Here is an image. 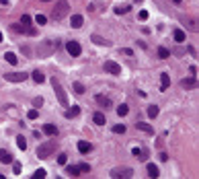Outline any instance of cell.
Wrapping results in <instances>:
<instances>
[{
  "label": "cell",
  "mask_w": 199,
  "mask_h": 179,
  "mask_svg": "<svg viewBox=\"0 0 199 179\" xmlns=\"http://www.w3.org/2000/svg\"><path fill=\"white\" fill-rule=\"evenodd\" d=\"M70 10V4L66 2V0H58V4L54 6V10H51V19L54 21H62L66 15H68Z\"/></svg>",
  "instance_id": "1"
},
{
  "label": "cell",
  "mask_w": 199,
  "mask_h": 179,
  "mask_svg": "<svg viewBox=\"0 0 199 179\" xmlns=\"http://www.w3.org/2000/svg\"><path fill=\"white\" fill-rule=\"evenodd\" d=\"M55 148H58L55 142H41L39 148H37V159H50L55 152Z\"/></svg>",
  "instance_id": "2"
},
{
  "label": "cell",
  "mask_w": 199,
  "mask_h": 179,
  "mask_svg": "<svg viewBox=\"0 0 199 179\" xmlns=\"http://www.w3.org/2000/svg\"><path fill=\"white\" fill-rule=\"evenodd\" d=\"M109 177L111 179H131L134 177V169H130V167H115V169H111Z\"/></svg>",
  "instance_id": "3"
},
{
  "label": "cell",
  "mask_w": 199,
  "mask_h": 179,
  "mask_svg": "<svg viewBox=\"0 0 199 179\" xmlns=\"http://www.w3.org/2000/svg\"><path fill=\"white\" fill-rule=\"evenodd\" d=\"M50 82H51V87H54V91H55V97H58V101H60V105H68V97H66V93H64V89H62V85H60V80L55 78V76H51L50 78Z\"/></svg>",
  "instance_id": "4"
},
{
  "label": "cell",
  "mask_w": 199,
  "mask_h": 179,
  "mask_svg": "<svg viewBox=\"0 0 199 179\" xmlns=\"http://www.w3.org/2000/svg\"><path fill=\"white\" fill-rule=\"evenodd\" d=\"M4 78L8 82H23V80L29 78V74L27 72H8V74H4Z\"/></svg>",
  "instance_id": "5"
},
{
  "label": "cell",
  "mask_w": 199,
  "mask_h": 179,
  "mask_svg": "<svg viewBox=\"0 0 199 179\" xmlns=\"http://www.w3.org/2000/svg\"><path fill=\"white\" fill-rule=\"evenodd\" d=\"M66 50H68V54L72 56V58H78L80 52H82V47H80L78 41H68V43H66Z\"/></svg>",
  "instance_id": "6"
},
{
  "label": "cell",
  "mask_w": 199,
  "mask_h": 179,
  "mask_svg": "<svg viewBox=\"0 0 199 179\" xmlns=\"http://www.w3.org/2000/svg\"><path fill=\"white\" fill-rule=\"evenodd\" d=\"M181 23H183L185 27L189 31H197V19H193V17L189 15H181Z\"/></svg>",
  "instance_id": "7"
},
{
  "label": "cell",
  "mask_w": 199,
  "mask_h": 179,
  "mask_svg": "<svg viewBox=\"0 0 199 179\" xmlns=\"http://www.w3.org/2000/svg\"><path fill=\"white\" fill-rule=\"evenodd\" d=\"M181 87L187 89V91L197 89V76H187V78H183V80H181Z\"/></svg>",
  "instance_id": "8"
},
{
  "label": "cell",
  "mask_w": 199,
  "mask_h": 179,
  "mask_svg": "<svg viewBox=\"0 0 199 179\" xmlns=\"http://www.w3.org/2000/svg\"><path fill=\"white\" fill-rule=\"evenodd\" d=\"M105 70H107L109 74H119L121 66L117 64V62H113V60H107V62H105Z\"/></svg>",
  "instance_id": "9"
},
{
  "label": "cell",
  "mask_w": 199,
  "mask_h": 179,
  "mask_svg": "<svg viewBox=\"0 0 199 179\" xmlns=\"http://www.w3.org/2000/svg\"><path fill=\"white\" fill-rule=\"evenodd\" d=\"M95 101L99 103V107H103V109H111V107H113L111 99H109V97H105V95H97Z\"/></svg>",
  "instance_id": "10"
},
{
  "label": "cell",
  "mask_w": 199,
  "mask_h": 179,
  "mask_svg": "<svg viewBox=\"0 0 199 179\" xmlns=\"http://www.w3.org/2000/svg\"><path fill=\"white\" fill-rule=\"evenodd\" d=\"M0 163H4V165H10V163H12V154H10L8 150L0 148Z\"/></svg>",
  "instance_id": "11"
},
{
  "label": "cell",
  "mask_w": 199,
  "mask_h": 179,
  "mask_svg": "<svg viewBox=\"0 0 199 179\" xmlns=\"http://www.w3.org/2000/svg\"><path fill=\"white\" fill-rule=\"evenodd\" d=\"M82 23H84L82 15H72V19H70V25L74 27V29H80V27H82Z\"/></svg>",
  "instance_id": "12"
},
{
  "label": "cell",
  "mask_w": 199,
  "mask_h": 179,
  "mask_svg": "<svg viewBox=\"0 0 199 179\" xmlns=\"http://www.w3.org/2000/svg\"><path fill=\"white\" fill-rule=\"evenodd\" d=\"M64 115H66V117H70V119H72V117H78V115H80V107H78V105H72L68 111H64Z\"/></svg>",
  "instance_id": "13"
},
{
  "label": "cell",
  "mask_w": 199,
  "mask_h": 179,
  "mask_svg": "<svg viewBox=\"0 0 199 179\" xmlns=\"http://www.w3.org/2000/svg\"><path fill=\"white\" fill-rule=\"evenodd\" d=\"M78 150H80L82 154H84V152H90V150H92V144H90V142H86V140H80V142H78Z\"/></svg>",
  "instance_id": "14"
},
{
  "label": "cell",
  "mask_w": 199,
  "mask_h": 179,
  "mask_svg": "<svg viewBox=\"0 0 199 179\" xmlns=\"http://www.w3.org/2000/svg\"><path fill=\"white\" fill-rule=\"evenodd\" d=\"M66 173L72 175V177H80V169H78V165H68V167H66Z\"/></svg>",
  "instance_id": "15"
},
{
  "label": "cell",
  "mask_w": 199,
  "mask_h": 179,
  "mask_svg": "<svg viewBox=\"0 0 199 179\" xmlns=\"http://www.w3.org/2000/svg\"><path fill=\"white\" fill-rule=\"evenodd\" d=\"M92 122H95L97 126H105V122H107V119H105V113H101V111H97V113L92 115Z\"/></svg>",
  "instance_id": "16"
},
{
  "label": "cell",
  "mask_w": 199,
  "mask_h": 179,
  "mask_svg": "<svg viewBox=\"0 0 199 179\" xmlns=\"http://www.w3.org/2000/svg\"><path fill=\"white\" fill-rule=\"evenodd\" d=\"M43 132H45L47 136H55V134H58V128H55L54 124H45V126H43Z\"/></svg>",
  "instance_id": "17"
},
{
  "label": "cell",
  "mask_w": 199,
  "mask_h": 179,
  "mask_svg": "<svg viewBox=\"0 0 199 179\" xmlns=\"http://www.w3.org/2000/svg\"><path fill=\"white\" fill-rule=\"evenodd\" d=\"M148 175H150V177H152V179H156V177H158V167H156V165L154 163H148Z\"/></svg>",
  "instance_id": "18"
},
{
  "label": "cell",
  "mask_w": 199,
  "mask_h": 179,
  "mask_svg": "<svg viewBox=\"0 0 199 179\" xmlns=\"http://www.w3.org/2000/svg\"><path fill=\"white\" fill-rule=\"evenodd\" d=\"M135 128L142 130V132H148V134H152V132H154V130H152V126H148L146 122H138V124H135Z\"/></svg>",
  "instance_id": "19"
},
{
  "label": "cell",
  "mask_w": 199,
  "mask_h": 179,
  "mask_svg": "<svg viewBox=\"0 0 199 179\" xmlns=\"http://www.w3.org/2000/svg\"><path fill=\"white\" fill-rule=\"evenodd\" d=\"M168 87H170V78H168V74H162V76H160V89L166 91Z\"/></svg>",
  "instance_id": "20"
},
{
  "label": "cell",
  "mask_w": 199,
  "mask_h": 179,
  "mask_svg": "<svg viewBox=\"0 0 199 179\" xmlns=\"http://www.w3.org/2000/svg\"><path fill=\"white\" fill-rule=\"evenodd\" d=\"M148 117L150 119L158 117V105H150V107H148Z\"/></svg>",
  "instance_id": "21"
},
{
  "label": "cell",
  "mask_w": 199,
  "mask_h": 179,
  "mask_svg": "<svg viewBox=\"0 0 199 179\" xmlns=\"http://www.w3.org/2000/svg\"><path fill=\"white\" fill-rule=\"evenodd\" d=\"M4 60L8 62V64H17V62H19V58H17L12 52H6V54H4Z\"/></svg>",
  "instance_id": "22"
},
{
  "label": "cell",
  "mask_w": 199,
  "mask_h": 179,
  "mask_svg": "<svg viewBox=\"0 0 199 179\" xmlns=\"http://www.w3.org/2000/svg\"><path fill=\"white\" fill-rule=\"evenodd\" d=\"M31 76H33V80H35V82H39V85H41V82H45V76H43V72H39V70H35V72H33Z\"/></svg>",
  "instance_id": "23"
},
{
  "label": "cell",
  "mask_w": 199,
  "mask_h": 179,
  "mask_svg": "<svg viewBox=\"0 0 199 179\" xmlns=\"http://www.w3.org/2000/svg\"><path fill=\"white\" fill-rule=\"evenodd\" d=\"M90 39L95 41L97 45H111V41H107V39H103V37H99V35H92Z\"/></svg>",
  "instance_id": "24"
},
{
  "label": "cell",
  "mask_w": 199,
  "mask_h": 179,
  "mask_svg": "<svg viewBox=\"0 0 199 179\" xmlns=\"http://www.w3.org/2000/svg\"><path fill=\"white\" fill-rule=\"evenodd\" d=\"M127 111H130V107H127V105H125V103L117 105V113H119L121 117H123V115H127Z\"/></svg>",
  "instance_id": "25"
},
{
  "label": "cell",
  "mask_w": 199,
  "mask_h": 179,
  "mask_svg": "<svg viewBox=\"0 0 199 179\" xmlns=\"http://www.w3.org/2000/svg\"><path fill=\"white\" fill-rule=\"evenodd\" d=\"M17 146H19L21 150H27V140L23 138V136H17Z\"/></svg>",
  "instance_id": "26"
},
{
  "label": "cell",
  "mask_w": 199,
  "mask_h": 179,
  "mask_svg": "<svg viewBox=\"0 0 199 179\" xmlns=\"http://www.w3.org/2000/svg\"><path fill=\"white\" fill-rule=\"evenodd\" d=\"M174 41L183 43V41H185V31H181V29H177V31H174Z\"/></svg>",
  "instance_id": "27"
},
{
  "label": "cell",
  "mask_w": 199,
  "mask_h": 179,
  "mask_svg": "<svg viewBox=\"0 0 199 179\" xmlns=\"http://www.w3.org/2000/svg\"><path fill=\"white\" fill-rule=\"evenodd\" d=\"M127 10H131V6H130V4H125V6H117V8H115V15H125Z\"/></svg>",
  "instance_id": "28"
},
{
  "label": "cell",
  "mask_w": 199,
  "mask_h": 179,
  "mask_svg": "<svg viewBox=\"0 0 199 179\" xmlns=\"http://www.w3.org/2000/svg\"><path fill=\"white\" fill-rule=\"evenodd\" d=\"M43 177H47V171L45 169H37L33 173V179H43Z\"/></svg>",
  "instance_id": "29"
},
{
  "label": "cell",
  "mask_w": 199,
  "mask_h": 179,
  "mask_svg": "<svg viewBox=\"0 0 199 179\" xmlns=\"http://www.w3.org/2000/svg\"><path fill=\"white\" fill-rule=\"evenodd\" d=\"M12 31H15V33H25L27 35V27L23 25V23H21V25H12Z\"/></svg>",
  "instance_id": "30"
},
{
  "label": "cell",
  "mask_w": 199,
  "mask_h": 179,
  "mask_svg": "<svg viewBox=\"0 0 199 179\" xmlns=\"http://www.w3.org/2000/svg\"><path fill=\"white\" fill-rule=\"evenodd\" d=\"M158 56H160V58H162V60H166V58H168V56H170V52L166 50V47H158Z\"/></svg>",
  "instance_id": "31"
},
{
  "label": "cell",
  "mask_w": 199,
  "mask_h": 179,
  "mask_svg": "<svg viewBox=\"0 0 199 179\" xmlns=\"http://www.w3.org/2000/svg\"><path fill=\"white\" fill-rule=\"evenodd\" d=\"M35 23H37V25H45V23H47V17H45V15H37V17H35Z\"/></svg>",
  "instance_id": "32"
},
{
  "label": "cell",
  "mask_w": 199,
  "mask_h": 179,
  "mask_svg": "<svg viewBox=\"0 0 199 179\" xmlns=\"http://www.w3.org/2000/svg\"><path fill=\"white\" fill-rule=\"evenodd\" d=\"M131 154H134V157H138V159H142V161H144V152H142V150H140L138 146H134V148H131Z\"/></svg>",
  "instance_id": "33"
},
{
  "label": "cell",
  "mask_w": 199,
  "mask_h": 179,
  "mask_svg": "<svg viewBox=\"0 0 199 179\" xmlns=\"http://www.w3.org/2000/svg\"><path fill=\"white\" fill-rule=\"evenodd\" d=\"M72 87H74V91H76L78 95H82V93H84V85H82V82H74Z\"/></svg>",
  "instance_id": "34"
},
{
  "label": "cell",
  "mask_w": 199,
  "mask_h": 179,
  "mask_svg": "<svg viewBox=\"0 0 199 179\" xmlns=\"http://www.w3.org/2000/svg\"><path fill=\"white\" fill-rule=\"evenodd\" d=\"M78 169H80V173H88V171H90V165H88V163H80Z\"/></svg>",
  "instance_id": "35"
},
{
  "label": "cell",
  "mask_w": 199,
  "mask_h": 179,
  "mask_svg": "<svg viewBox=\"0 0 199 179\" xmlns=\"http://www.w3.org/2000/svg\"><path fill=\"white\" fill-rule=\"evenodd\" d=\"M113 132H117V134H125V126H123V124L113 126Z\"/></svg>",
  "instance_id": "36"
},
{
  "label": "cell",
  "mask_w": 199,
  "mask_h": 179,
  "mask_svg": "<svg viewBox=\"0 0 199 179\" xmlns=\"http://www.w3.org/2000/svg\"><path fill=\"white\" fill-rule=\"evenodd\" d=\"M21 23H23L25 27H29L31 25V15H23V17H21Z\"/></svg>",
  "instance_id": "37"
},
{
  "label": "cell",
  "mask_w": 199,
  "mask_h": 179,
  "mask_svg": "<svg viewBox=\"0 0 199 179\" xmlns=\"http://www.w3.org/2000/svg\"><path fill=\"white\" fill-rule=\"evenodd\" d=\"M43 105V97H35L33 99V107H41Z\"/></svg>",
  "instance_id": "38"
},
{
  "label": "cell",
  "mask_w": 199,
  "mask_h": 179,
  "mask_svg": "<svg viewBox=\"0 0 199 179\" xmlns=\"http://www.w3.org/2000/svg\"><path fill=\"white\" fill-rule=\"evenodd\" d=\"M58 163H60V165H66V163H68V154H64V152H62L60 157H58Z\"/></svg>",
  "instance_id": "39"
},
{
  "label": "cell",
  "mask_w": 199,
  "mask_h": 179,
  "mask_svg": "<svg viewBox=\"0 0 199 179\" xmlns=\"http://www.w3.org/2000/svg\"><path fill=\"white\" fill-rule=\"evenodd\" d=\"M37 115H39V111H37V109H29V113H27V117H29V119H35V117H37Z\"/></svg>",
  "instance_id": "40"
},
{
  "label": "cell",
  "mask_w": 199,
  "mask_h": 179,
  "mask_svg": "<svg viewBox=\"0 0 199 179\" xmlns=\"http://www.w3.org/2000/svg\"><path fill=\"white\" fill-rule=\"evenodd\" d=\"M138 19H140V21H146V19H148V10H140V12H138Z\"/></svg>",
  "instance_id": "41"
},
{
  "label": "cell",
  "mask_w": 199,
  "mask_h": 179,
  "mask_svg": "<svg viewBox=\"0 0 199 179\" xmlns=\"http://www.w3.org/2000/svg\"><path fill=\"white\" fill-rule=\"evenodd\" d=\"M21 169H23V167H21V163H12V171H15V175H19Z\"/></svg>",
  "instance_id": "42"
},
{
  "label": "cell",
  "mask_w": 199,
  "mask_h": 179,
  "mask_svg": "<svg viewBox=\"0 0 199 179\" xmlns=\"http://www.w3.org/2000/svg\"><path fill=\"white\" fill-rule=\"evenodd\" d=\"M0 4H8V0H0Z\"/></svg>",
  "instance_id": "43"
},
{
  "label": "cell",
  "mask_w": 199,
  "mask_h": 179,
  "mask_svg": "<svg viewBox=\"0 0 199 179\" xmlns=\"http://www.w3.org/2000/svg\"><path fill=\"white\" fill-rule=\"evenodd\" d=\"M173 2H174V4H181V0H173Z\"/></svg>",
  "instance_id": "44"
},
{
  "label": "cell",
  "mask_w": 199,
  "mask_h": 179,
  "mask_svg": "<svg viewBox=\"0 0 199 179\" xmlns=\"http://www.w3.org/2000/svg\"><path fill=\"white\" fill-rule=\"evenodd\" d=\"M0 43H2V33H0Z\"/></svg>",
  "instance_id": "45"
},
{
  "label": "cell",
  "mask_w": 199,
  "mask_h": 179,
  "mask_svg": "<svg viewBox=\"0 0 199 179\" xmlns=\"http://www.w3.org/2000/svg\"><path fill=\"white\" fill-rule=\"evenodd\" d=\"M41 2H50V0H41Z\"/></svg>",
  "instance_id": "46"
}]
</instances>
